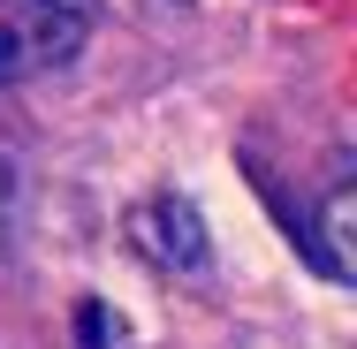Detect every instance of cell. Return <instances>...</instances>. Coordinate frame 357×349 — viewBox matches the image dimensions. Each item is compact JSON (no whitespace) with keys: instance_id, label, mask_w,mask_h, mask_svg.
I'll return each mask as SVG.
<instances>
[{"instance_id":"3957f363","label":"cell","mask_w":357,"mask_h":349,"mask_svg":"<svg viewBox=\"0 0 357 349\" xmlns=\"http://www.w3.org/2000/svg\"><path fill=\"white\" fill-rule=\"evenodd\" d=\"M23 198H31V183H23V160L0 144V243L23 228Z\"/></svg>"},{"instance_id":"6da1fadb","label":"cell","mask_w":357,"mask_h":349,"mask_svg":"<svg viewBox=\"0 0 357 349\" xmlns=\"http://www.w3.org/2000/svg\"><path fill=\"white\" fill-rule=\"evenodd\" d=\"M99 31V0H0V84L61 69Z\"/></svg>"},{"instance_id":"277c9868","label":"cell","mask_w":357,"mask_h":349,"mask_svg":"<svg viewBox=\"0 0 357 349\" xmlns=\"http://www.w3.org/2000/svg\"><path fill=\"white\" fill-rule=\"evenodd\" d=\"M76 334H84V349H107V334H114L107 327V304H84L76 311Z\"/></svg>"},{"instance_id":"7a4b0ae2","label":"cell","mask_w":357,"mask_h":349,"mask_svg":"<svg viewBox=\"0 0 357 349\" xmlns=\"http://www.w3.org/2000/svg\"><path fill=\"white\" fill-rule=\"evenodd\" d=\"M122 228H130V243H137L160 274H206V266H213V235H206V220H198L190 198H175V190L130 205Z\"/></svg>"}]
</instances>
